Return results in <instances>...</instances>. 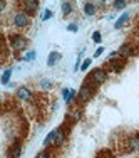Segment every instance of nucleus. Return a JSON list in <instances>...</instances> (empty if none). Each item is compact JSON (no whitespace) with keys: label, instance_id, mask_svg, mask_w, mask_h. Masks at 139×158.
I'll use <instances>...</instances> for the list:
<instances>
[{"label":"nucleus","instance_id":"20","mask_svg":"<svg viewBox=\"0 0 139 158\" xmlns=\"http://www.w3.org/2000/svg\"><path fill=\"white\" fill-rule=\"evenodd\" d=\"M51 86H52L51 81H42V82H40V88H42V89H49Z\"/></svg>","mask_w":139,"mask_h":158},{"label":"nucleus","instance_id":"16","mask_svg":"<svg viewBox=\"0 0 139 158\" xmlns=\"http://www.w3.org/2000/svg\"><path fill=\"white\" fill-rule=\"evenodd\" d=\"M10 76H12V69H7V71L2 74V84H9Z\"/></svg>","mask_w":139,"mask_h":158},{"label":"nucleus","instance_id":"19","mask_svg":"<svg viewBox=\"0 0 139 158\" xmlns=\"http://www.w3.org/2000/svg\"><path fill=\"white\" fill-rule=\"evenodd\" d=\"M112 7L114 9H124V7H126V2H114Z\"/></svg>","mask_w":139,"mask_h":158},{"label":"nucleus","instance_id":"14","mask_svg":"<svg viewBox=\"0 0 139 158\" xmlns=\"http://www.w3.org/2000/svg\"><path fill=\"white\" fill-rule=\"evenodd\" d=\"M62 94H64V99H65V103H71L72 99H74V96H76V91H74V89H64Z\"/></svg>","mask_w":139,"mask_h":158},{"label":"nucleus","instance_id":"5","mask_svg":"<svg viewBox=\"0 0 139 158\" xmlns=\"http://www.w3.org/2000/svg\"><path fill=\"white\" fill-rule=\"evenodd\" d=\"M10 46H12V51L15 52H22L24 49L27 47V44H29V39L25 37V35H10Z\"/></svg>","mask_w":139,"mask_h":158},{"label":"nucleus","instance_id":"12","mask_svg":"<svg viewBox=\"0 0 139 158\" xmlns=\"http://www.w3.org/2000/svg\"><path fill=\"white\" fill-rule=\"evenodd\" d=\"M127 145H129V150H139V135H134L127 140Z\"/></svg>","mask_w":139,"mask_h":158},{"label":"nucleus","instance_id":"6","mask_svg":"<svg viewBox=\"0 0 139 158\" xmlns=\"http://www.w3.org/2000/svg\"><path fill=\"white\" fill-rule=\"evenodd\" d=\"M134 52H136V49H134V46L132 44H124V46H121L119 47V51H117V54L121 57H131V56H134Z\"/></svg>","mask_w":139,"mask_h":158},{"label":"nucleus","instance_id":"4","mask_svg":"<svg viewBox=\"0 0 139 158\" xmlns=\"http://www.w3.org/2000/svg\"><path fill=\"white\" fill-rule=\"evenodd\" d=\"M107 62H109V67L112 69L114 73H121L124 69V66H126V59L121 57L117 52H112L109 56V59H107Z\"/></svg>","mask_w":139,"mask_h":158},{"label":"nucleus","instance_id":"1","mask_svg":"<svg viewBox=\"0 0 139 158\" xmlns=\"http://www.w3.org/2000/svg\"><path fill=\"white\" fill-rule=\"evenodd\" d=\"M107 77H109V73H107L106 69L97 67V69H94V71H91V73H89L87 82H91V84H94L97 88L99 84H102V82L107 81Z\"/></svg>","mask_w":139,"mask_h":158},{"label":"nucleus","instance_id":"15","mask_svg":"<svg viewBox=\"0 0 139 158\" xmlns=\"http://www.w3.org/2000/svg\"><path fill=\"white\" fill-rule=\"evenodd\" d=\"M59 59H60V54H59V52H51V54H49V59H47V64H49V66H54Z\"/></svg>","mask_w":139,"mask_h":158},{"label":"nucleus","instance_id":"2","mask_svg":"<svg viewBox=\"0 0 139 158\" xmlns=\"http://www.w3.org/2000/svg\"><path fill=\"white\" fill-rule=\"evenodd\" d=\"M94 94H96V86L85 81V84L80 88L79 94H77V103H79V104H84V103L91 101V99L94 98Z\"/></svg>","mask_w":139,"mask_h":158},{"label":"nucleus","instance_id":"24","mask_svg":"<svg viewBox=\"0 0 139 158\" xmlns=\"http://www.w3.org/2000/svg\"><path fill=\"white\" fill-rule=\"evenodd\" d=\"M89 66H91V59H85V61H84V64L80 66V69H82V71H85V69H87Z\"/></svg>","mask_w":139,"mask_h":158},{"label":"nucleus","instance_id":"22","mask_svg":"<svg viewBox=\"0 0 139 158\" xmlns=\"http://www.w3.org/2000/svg\"><path fill=\"white\" fill-rule=\"evenodd\" d=\"M51 17H52V12H51V10H45L44 15H42V20H49Z\"/></svg>","mask_w":139,"mask_h":158},{"label":"nucleus","instance_id":"3","mask_svg":"<svg viewBox=\"0 0 139 158\" xmlns=\"http://www.w3.org/2000/svg\"><path fill=\"white\" fill-rule=\"evenodd\" d=\"M30 22H32V19H30V15L25 10H19L13 15V25L17 29H25V27L30 25Z\"/></svg>","mask_w":139,"mask_h":158},{"label":"nucleus","instance_id":"11","mask_svg":"<svg viewBox=\"0 0 139 158\" xmlns=\"http://www.w3.org/2000/svg\"><path fill=\"white\" fill-rule=\"evenodd\" d=\"M96 10H97V7H96V4H92V2H85L84 4V13L85 15H94L96 13Z\"/></svg>","mask_w":139,"mask_h":158},{"label":"nucleus","instance_id":"26","mask_svg":"<svg viewBox=\"0 0 139 158\" xmlns=\"http://www.w3.org/2000/svg\"><path fill=\"white\" fill-rule=\"evenodd\" d=\"M67 29H69V30H72V32H76V30H77V25H76V24H71V25H69Z\"/></svg>","mask_w":139,"mask_h":158},{"label":"nucleus","instance_id":"10","mask_svg":"<svg viewBox=\"0 0 139 158\" xmlns=\"http://www.w3.org/2000/svg\"><path fill=\"white\" fill-rule=\"evenodd\" d=\"M55 136H57V130H54V131L49 133V136L44 140V146H45V148H51V146H54V145H55Z\"/></svg>","mask_w":139,"mask_h":158},{"label":"nucleus","instance_id":"8","mask_svg":"<svg viewBox=\"0 0 139 158\" xmlns=\"http://www.w3.org/2000/svg\"><path fill=\"white\" fill-rule=\"evenodd\" d=\"M22 153V145L20 143H13L9 148V158H19Z\"/></svg>","mask_w":139,"mask_h":158},{"label":"nucleus","instance_id":"21","mask_svg":"<svg viewBox=\"0 0 139 158\" xmlns=\"http://www.w3.org/2000/svg\"><path fill=\"white\" fill-rule=\"evenodd\" d=\"M35 158H51V155H49V151L45 150V151H40V153H39Z\"/></svg>","mask_w":139,"mask_h":158},{"label":"nucleus","instance_id":"13","mask_svg":"<svg viewBox=\"0 0 139 158\" xmlns=\"http://www.w3.org/2000/svg\"><path fill=\"white\" fill-rule=\"evenodd\" d=\"M127 19H129V13H127V12H124V13H122V15H121V17H119L117 20H116V24H114V27H116V29H121V27L124 25V22H126Z\"/></svg>","mask_w":139,"mask_h":158},{"label":"nucleus","instance_id":"7","mask_svg":"<svg viewBox=\"0 0 139 158\" xmlns=\"http://www.w3.org/2000/svg\"><path fill=\"white\" fill-rule=\"evenodd\" d=\"M17 96L22 99V101H30V99H32V91H30L29 88H19Z\"/></svg>","mask_w":139,"mask_h":158},{"label":"nucleus","instance_id":"9","mask_svg":"<svg viewBox=\"0 0 139 158\" xmlns=\"http://www.w3.org/2000/svg\"><path fill=\"white\" fill-rule=\"evenodd\" d=\"M24 7H25V12L34 13L39 10V2H35V0H27V2H24Z\"/></svg>","mask_w":139,"mask_h":158},{"label":"nucleus","instance_id":"25","mask_svg":"<svg viewBox=\"0 0 139 158\" xmlns=\"http://www.w3.org/2000/svg\"><path fill=\"white\" fill-rule=\"evenodd\" d=\"M102 51H104V47H99V49H97L96 52H94V57H99L102 54Z\"/></svg>","mask_w":139,"mask_h":158},{"label":"nucleus","instance_id":"23","mask_svg":"<svg viewBox=\"0 0 139 158\" xmlns=\"http://www.w3.org/2000/svg\"><path fill=\"white\" fill-rule=\"evenodd\" d=\"M25 61H32V59H35V52L32 51V52H29V54H25V57H24Z\"/></svg>","mask_w":139,"mask_h":158},{"label":"nucleus","instance_id":"18","mask_svg":"<svg viewBox=\"0 0 139 158\" xmlns=\"http://www.w3.org/2000/svg\"><path fill=\"white\" fill-rule=\"evenodd\" d=\"M92 40H94V42H101V40H102V37H101V32H97V30H96V32L92 34Z\"/></svg>","mask_w":139,"mask_h":158},{"label":"nucleus","instance_id":"17","mask_svg":"<svg viewBox=\"0 0 139 158\" xmlns=\"http://www.w3.org/2000/svg\"><path fill=\"white\" fill-rule=\"evenodd\" d=\"M62 12H64V15H67V13L72 12V4L71 2H62Z\"/></svg>","mask_w":139,"mask_h":158}]
</instances>
